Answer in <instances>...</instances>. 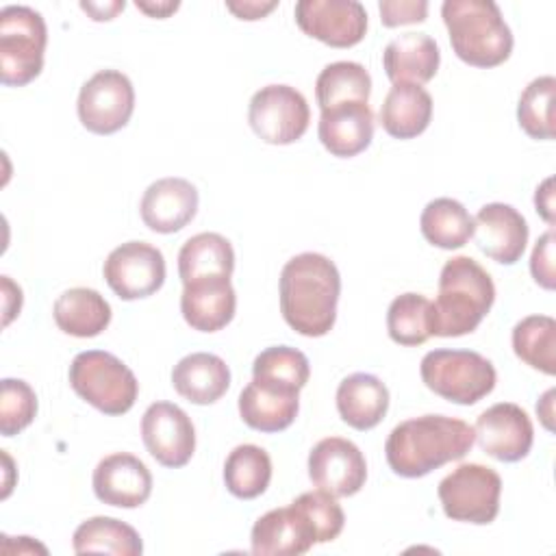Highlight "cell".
Returning <instances> with one entry per match:
<instances>
[{"label": "cell", "mask_w": 556, "mask_h": 556, "mask_svg": "<svg viewBox=\"0 0 556 556\" xmlns=\"http://www.w3.org/2000/svg\"><path fill=\"white\" fill-rule=\"evenodd\" d=\"M280 313L302 337H324L337 321L341 276L337 265L319 252L289 258L280 271Z\"/></svg>", "instance_id": "1"}, {"label": "cell", "mask_w": 556, "mask_h": 556, "mask_svg": "<svg viewBox=\"0 0 556 556\" xmlns=\"http://www.w3.org/2000/svg\"><path fill=\"white\" fill-rule=\"evenodd\" d=\"M473 428L447 415H421L397 424L384 443L395 476L424 478L445 463L460 460L473 445Z\"/></svg>", "instance_id": "2"}, {"label": "cell", "mask_w": 556, "mask_h": 556, "mask_svg": "<svg viewBox=\"0 0 556 556\" xmlns=\"http://www.w3.org/2000/svg\"><path fill=\"white\" fill-rule=\"evenodd\" d=\"M495 302L489 271L471 256H452L439 274V293L430 302V332L463 337L473 332Z\"/></svg>", "instance_id": "3"}, {"label": "cell", "mask_w": 556, "mask_h": 556, "mask_svg": "<svg viewBox=\"0 0 556 556\" xmlns=\"http://www.w3.org/2000/svg\"><path fill=\"white\" fill-rule=\"evenodd\" d=\"M441 17L454 54L473 67H497L513 52V33L493 0H445Z\"/></svg>", "instance_id": "4"}, {"label": "cell", "mask_w": 556, "mask_h": 556, "mask_svg": "<svg viewBox=\"0 0 556 556\" xmlns=\"http://www.w3.org/2000/svg\"><path fill=\"white\" fill-rule=\"evenodd\" d=\"M70 384L78 397L104 415L128 413L139 395L132 369L104 350L78 352L70 363Z\"/></svg>", "instance_id": "5"}, {"label": "cell", "mask_w": 556, "mask_h": 556, "mask_svg": "<svg viewBox=\"0 0 556 556\" xmlns=\"http://www.w3.org/2000/svg\"><path fill=\"white\" fill-rule=\"evenodd\" d=\"M419 374L432 393L460 406L480 402L497 382L493 363L471 350H432L421 358Z\"/></svg>", "instance_id": "6"}, {"label": "cell", "mask_w": 556, "mask_h": 556, "mask_svg": "<svg viewBox=\"0 0 556 556\" xmlns=\"http://www.w3.org/2000/svg\"><path fill=\"white\" fill-rule=\"evenodd\" d=\"M48 28L39 11L9 4L0 11V78L7 87H24L43 70Z\"/></svg>", "instance_id": "7"}, {"label": "cell", "mask_w": 556, "mask_h": 556, "mask_svg": "<svg viewBox=\"0 0 556 556\" xmlns=\"http://www.w3.org/2000/svg\"><path fill=\"white\" fill-rule=\"evenodd\" d=\"M443 513L452 521L486 526L500 513L502 478L480 463H463L437 489Z\"/></svg>", "instance_id": "8"}, {"label": "cell", "mask_w": 556, "mask_h": 556, "mask_svg": "<svg viewBox=\"0 0 556 556\" xmlns=\"http://www.w3.org/2000/svg\"><path fill=\"white\" fill-rule=\"evenodd\" d=\"M248 122L254 135L271 146H289L302 139L311 122L306 98L291 85L261 87L248 106Z\"/></svg>", "instance_id": "9"}, {"label": "cell", "mask_w": 556, "mask_h": 556, "mask_svg": "<svg viewBox=\"0 0 556 556\" xmlns=\"http://www.w3.org/2000/svg\"><path fill=\"white\" fill-rule=\"evenodd\" d=\"M76 111L89 132L113 135L130 122L135 87L119 70H100L80 87Z\"/></svg>", "instance_id": "10"}, {"label": "cell", "mask_w": 556, "mask_h": 556, "mask_svg": "<svg viewBox=\"0 0 556 556\" xmlns=\"http://www.w3.org/2000/svg\"><path fill=\"white\" fill-rule=\"evenodd\" d=\"M111 291L130 302L156 293L165 282L163 252L146 241H126L111 250L102 267Z\"/></svg>", "instance_id": "11"}, {"label": "cell", "mask_w": 556, "mask_h": 556, "mask_svg": "<svg viewBox=\"0 0 556 556\" xmlns=\"http://www.w3.org/2000/svg\"><path fill=\"white\" fill-rule=\"evenodd\" d=\"M293 15L304 35L330 48H352L367 33V11L358 0H300Z\"/></svg>", "instance_id": "12"}, {"label": "cell", "mask_w": 556, "mask_h": 556, "mask_svg": "<svg viewBox=\"0 0 556 556\" xmlns=\"http://www.w3.org/2000/svg\"><path fill=\"white\" fill-rule=\"evenodd\" d=\"M141 439L150 456L169 469L185 467L195 452L191 417L172 402H154L141 417Z\"/></svg>", "instance_id": "13"}, {"label": "cell", "mask_w": 556, "mask_h": 556, "mask_svg": "<svg viewBox=\"0 0 556 556\" xmlns=\"http://www.w3.org/2000/svg\"><path fill=\"white\" fill-rule=\"evenodd\" d=\"M308 478L334 497L356 495L367 480V463L356 443L343 437L317 441L308 454Z\"/></svg>", "instance_id": "14"}, {"label": "cell", "mask_w": 556, "mask_h": 556, "mask_svg": "<svg viewBox=\"0 0 556 556\" xmlns=\"http://www.w3.org/2000/svg\"><path fill=\"white\" fill-rule=\"evenodd\" d=\"M473 434L480 450L502 463H517L526 458L534 441L532 419L513 402H497L480 413Z\"/></svg>", "instance_id": "15"}, {"label": "cell", "mask_w": 556, "mask_h": 556, "mask_svg": "<svg viewBox=\"0 0 556 556\" xmlns=\"http://www.w3.org/2000/svg\"><path fill=\"white\" fill-rule=\"evenodd\" d=\"M528 222L510 204H484L473 217V237L482 254L502 265H515L528 245Z\"/></svg>", "instance_id": "16"}, {"label": "cell", "mask_w": 556, "mask_h": 556, "mask_svg": "<svg viewBox=\"0 0 556 556\" xmlns=\"http://www.w3.org/2000/svg\"><path fill=\"white\" fill-rule=\"evenodd\" d=\"M91 484L102 504L137 508L146 504L152 493V473L135 454L115 452L96 465Z\"/></svg>", "instance_id": "17"}, {"label": "cell", "mask_w": 556, "mask_h": 556, "mask_svg": "<svg viewBox=\"0 0 556 556\" xmlns=\"http://www.w3.org/2000/svg\"><path fill=\"white\" fill-rule=\"evenodd\" d=\"M198 189L178 176L154 180L141 198L139 213L143 224L159 235L182 230L198 213Z\"/></svg>", "instance_id": "18"}, {"label": "cell", "mask_w": 556, "mask_h": 556, "mask_svg": "<svg viewBox=\"0 0 556 556\" xmlns=\"http://www.w3.org/2000/svg\"><path fill=\"white\" fill-rule=\"evenodd\" d=\"M252 554L256 556H300L315 543V530L306 515L291 502L256 519L250 534Z\"/></svg>", "instance_id": "19"}, {"label": "cell", "mask_w": 556, "mask_h": 556, "mask_svg": "<svg viewBox=\"0 0 556 556\" xmlns=\"http://www.w3.org/2000/svg\"><path fill=\"white\" fill-rule=\"evenodd\" d=\"M237 311V293L228 276H204L182 285L180 313L200 332L226 328Z\"/></svg>", "instance_id": "20"}, {"label": "cell", "mask_w": 556, "mask_h": 556, "mask_svg": "<svg viewBox=\"0 0 556 556\" xmlns=\"http://www.w3.org/2000/svg\"><path fill=\"white\" fill-rule=\"evenodd\" d=\"M317 137L321 146L339 159L365 152L374 139V111L367 102H341L319 115Z\"/></svg>", "instance_id": "21"}, {"label": "cell", "mask_w": 556, "mask_h": 556, "mask_svg": "<svg viewBox=\"0 0 556 556\" xmlns=\"http://www.w3.org/2000/svg\"><path fill=\"white\" fill-rule=\"evenodd\" d=\"M300 410V391L267 380H256L239 393V415L245 426L258 432L289 428Z\"/></svg>", "instance_id": "22"}, {"label": "cell", "mask_w": 556, "mask_h": 556, "mask_svg": "<svg viewBox=\"0 0 556 556\" xmlns=\"http://www.w3.org/2000/svg\"><path fill=\"white\" fill-rule=\"evenodd\" d=\"M172 387L191 404L206 406L217 402L230 387V369L226 361L211 352H193L182 356L172 369Z\"/></svg>", "instance_id": "23"}, {"label": "cell", "mask_w": 556, "mask_h": 556, "mask_svg": "<svg viewBox=\"0 0 556 556\" xmlns=\"http://www.w3.org/2000/svg\"><path fill=\"white\" fill-rule=\"evenodd\" d=\"M441 52L426 33H404L391 39L382 52V67L391 83L424 85L439 72Z\"/></svg>", "instance_id": "24"}, {"label": "cell", "mask_w": 556, "mask_h": 556, "mask_svg": "<svg viewBox=\"0 0 556 556\" xmlns=\"http://www.w3.org/2000/svg\"><path fill=\"white\" fill-rule=\"evenodd\" d=\"M337 410L350 428L371 430L389 410V389L374 374H350L337 387Z\"/></svg>", "instance_id": "25"}, {"label": "cell", "mask_w": 556, "mask_h": 556, "mask_svg": "<svg viewBox=\"0 0 556 556\" xmlns=\"http://www.w3.org/2000/svg\"><path fill=\"white\" fill-rule=\"evenodd\" d=\"M432 119V98L415 83H393L382 106L380 126L393 139L419 137Z\"/></svg>", "instance_id": "26"}, {"label": "cell", "mask_w": 556, "mask_h": 556, "mask_svg": "<svg viewBox=\"0 0 556 556\" xmlns=\"http://www.w3.org/2000/svg\"><path fill=\"white\" fill-rule=\"evenodd\" d=\"M111 304L96 289L72 287L63 291L52 306V317L70 337L91 339L111 324Z\"/></svg>", "instance_id": "27"}, {"label": "cell", "mask_w": 556, "mask_h": 556, "mask_svg": "<svg viewBox=\"0 0 556 556\" xmlns=\"http://www.w3.org/2000/svg\"><path fill=\"white\" fill-rule=\"evenodd\" d=\"M235 250L219 232H198L178 252V274L182 285L204 276H232Z\"/></svg>", "instance_id": "28"}, {"label": "cell", "mask_w": 556, "mask_h": 556, "mask_svg": "<svg viewBox=\"0 0 556 556\" xmlns=\"http://www.w3.org/2000/svg\"><path fill=\"white\" fill-rule=\"evenodd\" d=\"M76 554H113V556H139L143 541L139 532L115 517H91L83 521L72 536Z\"/></svg>", "instance_id": "29"}, {"label": "cell", "mask_w": 556, "mask_h": 556, "mask_svg": "<svg viewBox=\"0 0 556 556\" xmlns=\"http://www.w3.org/2000/svg\"><path fill=\"white\" fill-rule=\"evenodd\" d=\"M424 239L441 250H458L473 237V217L454 198L430 200L419 217Z\"/></svg>", "instance_id": "30"}, {"label": "cell", "mask_w": 556, "mask_h": 556, "mask_svg": "<svg viewBox=\"0 0 556 556\" xmlns=\"http://www.w3.org/2000/svg\"><path fill=\"white\" fill-rule=\"evenodd\" d=\"M226 489L239 500L263 495L271 482V458L254 443L237 445L224 463Z\"/></svg>", "instance_id": "31"}, {"label": "cell", "mask_w": 556, "mask_h": 556, "mask_svg": "<svg viewBox=\"0 0 556 556\" xmlns=\"http://www.w3.org/2000/svg\"><path fill=\"white\" fill-rule=\"evenodd\" d=\"M513 350L532 369L556 374V321L549 315H528L513 328Z\"/></svg>", "instance_id": "32"}, {"label": "cell", "mask_w": 556, "mask_h": 556, "mask_svg": "<svg viewBox=\"0 0 556 556\" xmlns=\"http://www.w3.org/2000/svg\"><path fill=\"white\" fill-rule=\"evenodd\" d=\"M369 93L371 76L356 61L328 63L315 80V96L321 111L341 102H367Z\"/></svg>", "instance_id": "33"}, {"label": "cell", "mask_w": 556, "mask_h": 556, "mask_svg": "<svg viewBox=\"0 0 556 556\" xmlns=\"http://www.w3.org/2000/svg\"><path fill=\"white\" fill-rule=\"evenodd\" d=\"M554 96H556V78L549 74L530 80L528 87L521 91L519 104H517V122L528 137L543 139V141H549L556 137Z\"/></svg>", "instance_id": "34"}, {"label": "cell", "mask_w": 556, "mask_h": 556, "mask_svg": "<svg viewBox=\"0 0 556 556\" xmlns=\"http://www.w3.org/2000/svg\"><path fill=\"white\" fill-rule=\"evenodd\" d=\"M387 330L397 345L415 348L426 343L430 332V300L421 293H402L393 298L387 311Z\"/></svg>", "instance_id": "35"}, {"label": "cell", "mask_w": 556, "mask_h": 556, "mask_svg": "<svg viewBox=\"0 0 556 556\" xmlns=\"http://www.w3.org/2000/svg\"><path fill=\"white\" fill-rule=\"evenodd\" d=\"M252 378L276 382L291 389H304L311 378V365L304 352L289 345L263 350L252 363Z\"/></svg>", "instance_id": "36"}, {"label": "cell", "mask_w": 556, "mask_h": 556, "mask_svg": "<svg viewBox=\"0 0 556 556\" xmlns=\"http://www.w3.org/2000/svg\"><path fill=\"white\" fill-rule=\"evenodd\" d=\"M37 415V395L26 380L4 378L0 384V432L13 437L28 428Z\"/></svg>", "instance_id": "37"}, {"label": "cell", "mask_w": 556, "mask_h": 556, "mask_svg": "<svg viewBox=\"0 0 556 556\" xmlns=\"http://www.w3.org/2000/svg\"><path fill=\"white\" fill-rule=\"evenodd\" d=\"M293 504L306 515L315 530L317 543L334 541L345 523V515L334 495L326 491H306L293 500Z\"/></svg>", "instance_id": "38"}, {"label": "cell", "mask_w": 556, "mask_h": 556, "mask_svg": "<svg viewBox=\"0 0 556 556\" xmlns=\"http://www.w3.org/2000/svg\"><path fill=\"white\" fill-rule=\"evenodd\" d=\"M530 274L534 278V282L547 291H552L556 287V274H554V230L549 228L547 232H543L534 248H532V256H530Z\"/></svg>", "instance_id": "39"}, {"label": "cell", "mask_w": 556, "mask_h": 556, "mask_svg": "<svg viewBox=\"0 0 556 556\" xmlns=\"http://www.w3.org/2000/svg\"><path fill=\"white\" fill-rule=\"evenodd\" d=\"M380 22L387 28L419 24L428 15L426 0H380Z\"/></svg>", "instance_id": "40"}, {"label": "cell", "mask_w": 556, "mask_h": 556, "mask_svg": "<svg viewBox=\"0 0 556 556\" xmlns=\"http://www.w3.org/2000/svg\"><path fill=\"white\" fill-rule=\"evenodd\" d=\"M278 7L276 0H269V2H258V0H241V2H232L228 0L226 2V9L230 13H235L239 20H248V22H254V20H263L267 13H271L274 9Z\"/></svg>", "instance_id": "41"}, {"label": "cell", "mask_w": 556, "mask_h": 556, "mask_svg": "<svg viewBox=\"0 0 556 556\" xmlns=\"http://www.w3.org/2000/svg\"><path fill=\"white\" fill-rule=\"evenodd\" d=\"M22 308V289L9 278L2 276V326L7 328L15 315H20Z\"/></svg>", "instance_id": "42"}, {"label": "cell", "mask_w": 556, "mask_h": 556, "mask_svg": "<svg viewBox=\"0 0 556 556\" xmlns=\"http://www.w3.org/2000/svg\"><path fill=\"white\" fill-rule=\"evenodd\" d=\"M534 206L536 213L549 224L554 226V178H545L536 191H534Z\"/></svg>", "instance_id": "43"}, {"label": "cell", "mask_w": 556, "mask_h": 556, "mask_svg": "<svg viewBox=\"0 0 556 556\" xmlns=\"http://www.w3.org/2000/svg\"><path fill=\"white\" fill-rule=\"evenodd\" d=\"M126 2L124 0H117V2H80V9L87 11L91 15V20L96 22H109L113 20L119 11H124Z\"/></svg>", "instance_id": "44"}, {"label": "cell", "mask_w": 556, "mask_h": 556, "mask_svg": "<svg viewBox=\"0 0 556 556\" xmlns=\"http://www.w3.org/2000/svg\"><path fill=\"white\" fill-rule=\"evenodd\" d=\"M135 7H137L139 11H143L146 15H150V17L165 20V17H169L174 11H178L180 2H141V0H137Z\"/></svg>", "instance_id": "45"}, {"label": "cell", "mask_w": 556, "mask_h": 556, "mask_svg": "<svg viewBox=\"0 0 556 556\" xmlns=\"http://www.w3.org/2000/svg\"><path fill=\"white\" fill-rule=\"evenodd\" d=\"M554 395H556V391L554 389H549L541 400H539V404H536V413H539V417H541V421H543V426L547 428V430H554V426H552V417H554Z\"/></svg>", "instance_id": "46"}]
</instances>
